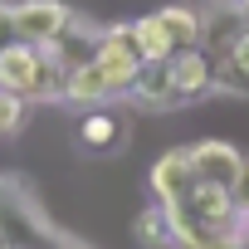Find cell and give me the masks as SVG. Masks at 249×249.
<instances>
[{
  "label": "cell",
  "instance_id": "obj_1",
  "mask_svg": "<svg viewBox=\"0 0 249 249\" xmlns=\"http://www.w3.org/2000/svg\"><path fill=\"white\" fill-rule=\"evenodd\" d=\"M64 78L69 69L49 54V44H25V39L0 44V88L20 98H59Z\"/></svg>",
  "mask_w": 249,
  "mask_h": 249
},
{
  "label": "cell",
  "instance_id": "obj_2",
  "mask_svg": "<svg viewBox=\"0 0 249 249\" xmlns=\"http://www.w3.org/2000/svg\"><path fill=\"white\" fill-rule=\"evenodd\" d=\"M176 220H191V225H200V230H210V234H220V230H234V220H239V210H234V196L225 191V186H205V181H196L181 200H171L166 205Z\"/></svg>",
  "mask_w": 249,
  "mask_h": 249
},
{
  "label": "cell",
  "instance_id": "obj_3",
  "mask_svg": "<svg viewBox=\"0 0 249 249\" xmlns=\"http://www.w3.org/2000/svg\"><path fill=\"white\" fill-rule=\"evenodd\" d=\"M93 64L103 69V78H107L112 93H132V83H137V73H142V54H137L127 25H112L107 35H98V44H93Z\"/></svg>",
  "mask_w": 249,
  "mask_h": 249
},
{
  "label": "cell",
  "instance_id": "obj_4",
  "mask_svg": "<svg viewBox=\"0 0 249 249\" xmlns=\"http://www.w3.org/2000/svg\"><path fill=\"white\" fill-rule=\"evenodd\" d=\"M69 25H73V15L59 0H25V5H15V39H25V44H54Z\"/></svg>",
  "mask_w": 249,
  "mask_h": 249
},
{
  "label": "cell",
  "instance_id": "obj_5",
  "mask_svg": "<svg viewBox=\"0 0 249 249\" xmlns=\"http://www.w3.org/2000/svg\"><path fill=\"white\" fill-rule=\"evenodd\" d=\"M166 73H171V88L176 98H200L215 88V59L200 49V44H186L166 59Z\"/></svg>",
  "mask_w": 249,
  "mask_h": 249
},
{
  "label": "cell",
  "instance_id": "obj_6",
  "mask_svg": "<svg viewBox=\"0 0 249 249\" xmlns=\"http://www.w3.org/2000/svg\"><path fill=\"white\" fill-rule=\"evenodd\" d=\"M191 152V171H196V181H205V186H225L230 191V181H234V171H239V152L230 147V142H196V147H186Z\"/></svg>",
  "mask_w": 249,
  "mask_h": 249
},
{
  "label": "cell",
  "instance_id": "obj_7",
  "mask_svg": "<svg viewBox=\"0 0 249 249\" xmlns=\"http://www.w3.org/2000/svg\"><path fill=\"white\" fill-rule=\"evenodd\" d=\"M191 186H196L191 152H166V157H157V166H152V191H157V200H161V205L181 200Z\"/></svg>",
  "mask_w": 249,
  "mask_h": 249
},
{
  "label": "cell",
  "instance_id": "obj_8",
  "mask_svg": "<svg viewBox=\"0 0 249 249\" xmlns=\"http://www.w3.org/2000/svg\"><path fill=\"white\" fill-rule=\"evenodd\" d=\"M127 35H132V44H137L142 64H166V59L176 54V39L166 35V25H161L157 15H142V20H132V25H127Z\"/></svg>",
  "mask_w": 249,
  "mask_h": 249
},
{
  "label": "cell",
  "instance_id": "obj_9",
  "mask_svg": "<svg viewBox=\"0 0 249 249\" xmlns=\"http://www.w3.org/2000/svg\"><path fill=\"white\" fill-rule=\"evenodd\" d=\"M132 93H137L147 107H166V103H181V98H176V88H171V73H166V64H142V73H137Z\"/></svg>",
  "mask_w": 249,
  "mask_h": 249
},
{
  "label": "cell",
  "instance_id": "obj_10",
  "mask_svg": "<svg viewBox=\"0 0 249 249\" xmlns=\"http://www.w3.org/2000/svg\"><path fill=\"white\" fill-rule=\"evenodd\" d=\"M157 20H161V25H166V35L176 39V49H186V44H200V39H205L200 15H196L191 5H166V10H157Z\"/></svg>",
  "mask_w": 249,
  "mask_h": 249
},
{
  "label": "cell",
  "instance_id": "obj_11",
  "mask_svg": "<svg viewBox=\"0 0 249 249\" xmlns=\"http://www.w3.org/2000/svg\"><path fill=\"white\" fill-rule=\"evenodd\" d=\"M137 234H142V239H152V244H171V210L157 200V205L137 220Z\"/></svg>",
  "mask_w": 249,
  "mask_h": 249
},
{
  "label": "cell",
  "instance_id": "obj_12",
  "mask_svg": "<svg viewBox=\"0 0 249 249\" xmlns=\"http://www.w3.org/2000/svg\"><path fill=\"white\" fill-rule=\"evenodd\" d=\"M78 137H83L88 147H112V142H117V122H112L107 112H88L83 127H78Z\"/></svg>",
  "mask_w": 249,
  "mask_h": 249
},
{
  "label": "cell",
  "instance_id": "obj_13",
  "mask_svg": "<svg viewBox=\"0 0 249 249\" xmlns=\"http://www.w3.org/2000/svg\"><path fill=\"white\" fill-rule=\"evenodd\" d=\"M20 122H25V98L10 93V88H0V137H10Z\"/></svg>",
  "mask_w": 249,
  "mask_h": 249
},
{
  "label": "cell",
  "instance_id": "obj_14",
  "mask_svg": "<svg viewBox=\"0 0 249 249\" xmlns=\"http://www.w3.org/2000/svg\"><path fill=\"white\" fill-rule=\"evenodd\" d=\"M230 196H234V210L244 215V210H249V161H239V171H234V181H230Z\"/></svg>",
  "mask_w": 249,
  "mask_h": 249
},
{
  "label": "cell",
  "instance_id": "obj_15",
  "mask_svg": "<svg viewBox=\"0 0 249 249\" xmlns=\"http://www.w3.org/2000/svg\"><path fill=\"white\" fill-rule=\"evenodd\" d=\"M200 249H249V244L239 239V230H220V234H210Z\"/></svg>",
  "mask_w": 249,
  "mask_h": 249
},
{
  "label": "cell",
  "instance_id": "obj_16",
  "mask_svg": "<svg viewBox=\"0 0 249 249\" xmlns=\"http://www.w3.org/2000/svg\"><path fill=\"white\" fill-rule=\"evenodd\" d=\"M15 39V5H0V44Z\"/></svg>",
  "mask_w": 249,
  "mask_h": 249
},
{
  "label": "cell",
  "instance_id": "obj_17",
  "mask_svg": "<svg viewBox=\"0 0 249 249\" xmlns=\"http://www.w3.org/2000/svg\"><path fill=\"white\" fill-rule=\"evenodd\" d=\"M234 230H239V239H244V244H249V210H244V215H239V220H234Z\"/></svg>",
  "mask_w": 249,
  "mask_h": 249
},
{
  "label": "cell",
  "instance_id": "obj_18",
  "mask_svg": "<svg viewBox=\"0 0 249 249\" xmlns=\"http://www.w3.org/2000/svg\"><path fill=\"white\" fill-rule=\"evenodd\" d=\"M239 25L249 30V0H239Z\"/></svg>",
  "mask_w": 249,
  "mask_h": 249
}]
</instances>
